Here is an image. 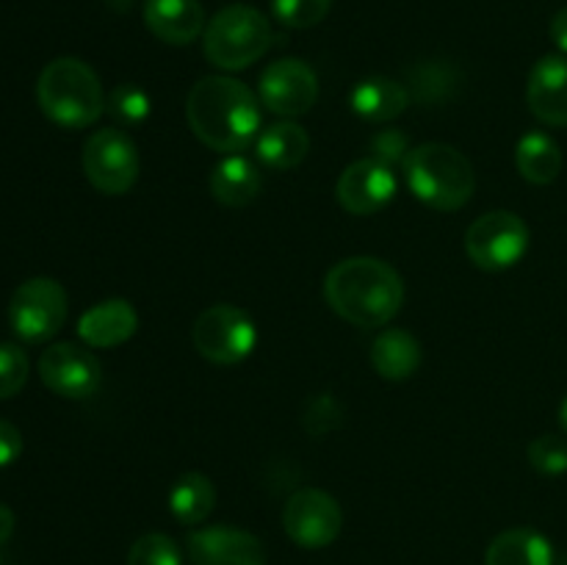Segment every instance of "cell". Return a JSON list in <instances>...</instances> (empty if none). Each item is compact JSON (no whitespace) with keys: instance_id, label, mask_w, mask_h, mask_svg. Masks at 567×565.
<instances>
[{"instance_id":"d6986e66","label":"cell","mask_w":567,"mask_h":565,"mask_svg":"<svg viewBox=\"0 0 567 565\" xmlns=\"http://www.w3.org/2000/svg\"><path fill=\"white\" fill-rule=\"evenodd\" d=\"M371 366L382 380H408L421 366L419 338L402 327H388L371 343Z\"/></svg>"},{"instance_id":"6da1fadb","label":"cell","mask_w":567,"mask_h":565,"mask_svg":"<svg viewBox=\"0 0 567 565\" xmlns=\"http://www.w3.org/2000/svg\"><path fill=\"white\" fill-rule=\"evenodd\" d=\"M186 120L205 147L236 155L258 138L260 97L236 78H199L188 92Z\"/></svg>"},{"instance_id":"9c48e42d","label":"cell","mask_w":567,"mask_h":565,"mask_svg":"<svg viewBox=\"0 0 567 565\" xmlns=\"http://www.w3.org/2000/svg\"><path fill=\"white\" fill-rule=\"evenodd\" d=\"M83 172L97 192L120 197L138 177L136 142L120 127H103L83 144Z\"/></svg>"},{"instance_id":"d6a6232c","label":"cell","mask_w":567,"mask_h":565,"mask_svg":"<svg viewBox=\"0 0 567 565\" xmlns=\"http://www.w3.org/2000/svg\"><path fill=\"white\" fill-rule=\"evenodd\" d=\"M551 39L563 53H567V6L559 9L551 20Z\"/></svg>"},{"instance_id":"9a60e30c","label":"cell","mask_w":567,"mask_h":565,"mask_svg":"<svg viewBox=\"0 0 567 565\" xmlns=\"http://www.w3.org/2000/svg\"><path fill=\"white\" fill-rule=\"evenodd\" d=\"M526 103L543 125H567V55H543L532 66Z\"/></svg>"},{"instance_id":"cb8c5ba5","label":"cell","mask_w":567,"mask_h":565,"mask_svg":"<svg viewBox=\"0 0 567 565\" xmlns=\"http://www.w3.org/2000/svg\"><path fill=\"white\" fill-rule=\"evenodd\" d=\"M216 507V487L199 471H188L172 485L169 491V510L181 524L194 526L203 524Z\"/></svg>"},{"instance_id":"603a6c76","label":"cell","mask_w":567,"mask_h":565,"mask_svg":"<svg viewBox=\"0 0 567 565\" xmlns=\"http://www.w3.org/2000/svg\"><path fill=\"white\" fill-rule=\"evenodd\" d=\"M515 166L520 177L535 186H548L563 172V150L548 133L532 131L515 147Z\"/></svg>"},{"instance_id":"7a4b0ae2","label":"cell","mask_w":567,"mask_h":565,"mask_svg":"<svg viewBox=\"0 0 567 565\" xmlns=\"http://www.w3.org/2000/svg\"><path fill=\"white\" fill-rule=\"evenodd\" d=\"M324 299L341 319L358 327H382L404 302L402 275L371 255L343 258L327 271Z\"/></svg>"},{"instance_id":"8d00e7d4","label":"cell","mask_w":567,"mask_h":565,"mask_svg":"<svg viewBox=\"0 0 567 565\" xmlns=\"http://www.w3.org/2000/svg\"><path fill=\"white\" fill-rule=\"evenodd\" d=\"M554 565H567V557H565V559H559V563H554Z\"/></svg>"},{"instance_id":"484cf974","label":"cell","mask_w":567,"mask_h":565,"mask_svg":"<svg viewBox=\"0 0 567 565\" xmlns=\"http://www.w3.org/2000/svg\"><path fill=\"white\" fill-rule=\"evenodd\" d=\"M181 548L164 532H147L127 552V565H181Z\"/></svg>"},{"instance_id":"44dd1931","label":"cell","mask_w":567,"mask_h":565,"mask_svg":"<svg viewBox=\"0 0 567 565\" xmlns=\"http://www.w3.org/2000/svg\"><path fill=\"white\" fill-rule=\"evenodd\" d=\"M554 546L546 535L529 526H515L493 537L485 565H554Z\"/></svg>"},{"instance_id":"1f68e13d","label":"cell","mask_w":567,"mask_h":565,"mask_svg":"<svg viewBox=\"0 0 567 565\" xmlns=\"http://www.w3.org/2000/svg\"><path fill=\"white\" fill-rule=\"evenodd\" d=\"M22 454V435L11 421L0 419V469L17 463Z\"/></svg>"},{"instance_id":"8992f818","label":"cell","mask_w":567,"mask_h":565,"mask_svg":"<svg viewBox=\"0 0 567 565\" xmlns=\"http://www.w3.org/2000/svg\"><path fill=\"white\" fill-rule=\"evenodd\" d=\"M192 341L194 349L210 363L236 366L252 355L255 343H258V330L247 310L219 302L197 316L192 327Z\"/></svg>"},{"instance_id":"d590c367","label":"cell","mask_w":567,"mask_h":565,"mask_svg":"<svg viewBox=\"0 0 567 565\" xmlns=\"http://www.w3.org/2000/svg\"><path fill=\"white\" fill-rule=\"evenodd\" d=\"M111 3H116V6H122V3H131V0H111Z\"/></svg>"},{"instance_id":"5bb4252c","label":"cell","mask_w":567,"mask_h":565,"mask_svg":"<svg viewBox=\"0 0 567 565\" xmlns=\"http://www.w3.org/2000/svg\"><path fill=\"white\" fill-rule=\"evenodd\" d=\"M186 546L192 565H266L264 543L238 526L216 524L194 530Z\"/></svg>"},{"instance_id":"3957f363","label":"cell","mask_w":567,"mask_h":565,"mask_svg":"<svg viewBox=\"0 0 567 565\" xmlns=\"http://www.w3.org/2000/svg\"><path fill=\"white\" fill-rule=\"evenodd\" d=\"M37 103L50 122L66 131H78L94 125L103 116L109 100L97 72L86 61L61 55L39 72Z\"/></svg>"},{"instance_id":"e0dca14e","label":"cell","mask_w":567,"mask_h":565,"mask_svg":"<svg viewBox=\"0 0 567 565\" xmlns=\"http://www.w3.org/2000/svg\"><path fill=\"white\" fill-rule=\"evenodd\" d=\"M144 25L166 44H192L205 33V11L199 0H147Z\"/></svg>"},{"instance_id":"277c9868","label":"cell","mask_w":567,"mask_h":565,"mask_svg":"<svg viewBox=\"0 0 567 565\" xmlns=\"http://www.w3.org/2000/svg\"><path fill=\"white\" fill-rule=\"evenodd\" d=\"M404 177L421 203L435 210H460L476 188L474 164L463 150L426 142L404 155Z\"/></svg>"},{"instance_id":"5b68a950","label":"cell","mask_w":567,"mask_h":565,"mask_svg":"<svg viewBox=\"0 0 567 565\" xmlns=\"http://www.w3.org/2000/svg\"><path fill=\"white\" fill-rule=\"evenodd\" d=\"M271 42H275V31H271L269 17L255 6L244 3L225 6L205 25L203 33L205 59L227 72L255 64L271 48Z\"/></svg>"},{"instance_id":"d4e9b609","label":"cell","mask_w":567,"mask_h":565,"mask_svg":"<svg viewBox=\"0 0 567 565\" xmlns=\"http://www.w3.org/2000/svg\"><path fill=\"white\" fill-rule=\"evenodd\" d=\"M109 111L122 125H138V122H144L150 116L153 103H150V94L142 86H136V83H120V86L111 89Z\"/></svg>"},{"instance_id":"30bf717a","label":"cell","mask_w":567,"mask_h":565,"mask_svg":"<svg viewBox=\"0 0 567 565\" xmlns=\"http://www.w3.org/2000/svg\"><path fill=\"white\" fill-rule=\"evenodd\" d=\"M341 504L321 487H302L291 493L282 510V530L302 548L330 546L341 535Z\"/></svg>"},{"instance_id":"4dcf8cb0","label":"cell","mask_w":567,"mask_h":565,"mask_svg":"<svg viewBox=\"0 0 567 565\" xmlns=\"http://www.w3.org/2000/svg\"><path fill=\"white\" fill-rule=\"evenodd\" d=\"M410 153L408 136L399 131H382L374 136V158L385 161V164H393V161L404 158Z\"/></svg>"},{"instance_id":"f546056e","label":"cell","mask_w":567,"mask_h":565,"mask_svg":"<svg viewBox=\"0 0 567 565\" xmlns=\"http://www.w3.org/2000/svg\"><path fill=\"white\" fill-rule=\"evenodd\" d=\"M413 78L415 94H424L426 100H437L446 94V89H452L454 75L446 64L441 61H432V64H421L410 72Z\"/></svg>"},{"instance_id":"2e32d148","label":"cell","mask_w":567,"mask_h":565,"mask_svg":"<svg viewBox=\"0 0 567 565\" xmlns=\"http://www.w3.org/2000/svg\"><path fill=\"white\" fill-rule=\"evenodd\" d=\"M138 314L127 299H105L78 319V338L92 349H111L133 338Z\"/></svg>"},{"instance_id":"8fae6325","label":"cell","mask_w":567,"mask_h":565,"mask_svg":"<svg viewBox=\"0 0 567 565\" xmlns=\"http://www.w3.org/2000/svg\"><path fill=\"white\" fill-rule=\"evenodd\" d=\"M260 103L277 116H293L308 114L319 100V78H316L313 66L302 59H280L271 61L260 75Z\"/></svg>"},{"instance_id":"e575fe53","label":"cell","mask_w":567,"mask_h":565,"mask_svg":"<svg viewBox=\"0 0 567 565\" xmlns=\"http://www.w3.org/2000/svg\"><path fill=\"white\" fill-rule=\"evenodd\" d=\"M559 424H563V430H565V435H567V397H565V402L559 404Z\"/></svg>"},{"instance_id":"4316f807","label":"cell","mask_w":567,"mask_h":565,"mask_svg":"<svg viewBox=\"0 0 567 565\" xmlns=\"http://www.w3.org/2000/svg\"><path fill=\"white\" fill-rule=\"evenodd\" d=\"M332 0H271V11L286 28H313L330 14Z\"/></svg>"},{"instance_id":"f1b7e54d","label":"cell","mask_w":567,"mask_h":565,"mask_svg":"<svg viewBox=\"0 0 567 565\" xmlns=\"http://www.w3.org/2000/svg\"><path fill=\"white\" fill-rule=\"evenodd\" d=\"M28 380V355L17 343H0V399H11Z\"/></svg>"},{"instance_id":"7402d4cb","label":"cell","mask_w":567,"mask_h":565,"mask_svg":"<svg viewBox=\"0 0 567 565\" xmlns=\"http://www.w3.org/2000/svg\"><path fill=\"white\" fill-rule=\"evenodd\" d=\"M260 186H264V177L258 166L244 155H227L210 172V194L227 208L249 205L260 194Z\"/></svg>"},{"instance_id":"4fadbf2b","label":"cell","mask_w":567,"mask_h":565,"mask_svg":"<svg viewBox=\"0 0 567 565\" xmlns=\"http://www.w3.org/2000/svg\"><path fill=\"white\" fill-rule=\"evenodd\" d=\"M399 183L393 175V166L380 158H360L349 164L338 177V203L343 210L354 216H369L385 208L396 194Z\"/></svg>"},{"instance_id":"ac0fdd59","label":"cell","mask_w":567,"mask_h":565,"mask_svg":"<svg viewBox=\"0 0 567 565\" xmlns=\"http://www.w3.org/2000/svg\"><path fill=\"white\" fill-rule=\"evenodd\" d=\"M310 150V136L299 122L282 120L264 127L255 138V155L266 170L288 172L305 161Z\"/></svg>"},{"instance_id":"836d02e7","label":"cell","mask_w":567,"mask_h":565,"mask_svg":"<svg viewBox=\"0 0 567 565\" xmlns=\"http://www.w3.org/2000/svg\"><path fill=\"white\" fill-rule=\"evenodd\" d=\"M11 532H14V513H11V507H6V504L0 502V546L9 541Z\"/></svg>"},{"instance_id":"ba28073f","label":"cell","mask_w":567,"mask_h":565,"mask_svg":"<svg viewBox=\"0 0 567 565\" xmlns=\"http://www.w3.org/2000/svg\"><path fill=\"white\" fill-rule=\"evenodd\" d=\"M529 225L513 210H491L465 233V253L485 271H504L529 249Z\"/></svg>"},{"instance_id":"ffe728a7","label":"cell","mask_w":567,"mask_h":565,"mask_svg":"<svg viewBox=\"0 0 567 565\" xmlns=\"http://www.w3.org/2000/svg\"><path fill=\"white\" fill-rule=\"evenodd\" d=\"M410 92L388 75L363 78L349 94V105L358 116L369 122H391L408 109Z\"/></svg>"},{"instance_id":"52a82bcc","label":"cell","mask_w":567,"mask_h":565,"mask_svg":"<svg viewBox=\"0 0 567 565\" xmlns=\"http://www.w3.org/2000/svg\"><path fill=\"white\" fill-rule=\"evenodd\" d=\"M66 321V291L53 277L20 282L9 299V325L28 343L50 341Z\"/></svg>"},{"instance_id":"7c38bea8","label":"cell","mask_w":567,"mask_h":565,"mask_svg":"<svg viewBox=\"0 0 567 565\" xmlns=\"http://www.w3.org/2000/svg\"><path fill=\"white\" fill-rule=\"evenodd\" d=\"M39 377L53 393L64 399H86L103 382V366L97 355L72 341L53 343L39 358Z\"/></svg>"},{"instance_id":"83f0119b","label":"cell","mask_w":567,"mask_h":565,"mask_svg":"<svg viewBox=\"0 0 567 565\" xmlns=\"http://www.w3.org/2000/svg\"><path fill=\"white\" fill-rule=\"evenodd\" d=\"M529 463L535 471L546 476H557L567 471V438L563 435H540L529 443Z\"/></svg>"}]
</instances>
